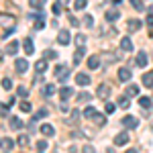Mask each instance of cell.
Here are the masks:
<instances>
[{
  "label": "cell",
  "instance_id": "56",
  "mask_svg": "<svg viewBox=\"0 0 153 153\" xmlns=\"http://www.w3.org/2000/svg\"><path fill=\"white\" fill-rule=\"evenodd\" d=\"M0 143H2V139H0Z\"/></svg>",
  "mask_w": 153,
  "mask_h": 153
},
{
  "label": "cell",
  "instance_id": "53",
  "mask_svg": "<svg viewBox=\"0 0 153 153\" xmlns=\"http://www.w3.org/2000/svg\"><path fill=\"white\" fill-rule=\"evenodd\" d=\"M127 153H139V151H137V149H129Z\"/></svg>",
  "mask_w": 153,
  "mask_h": 153
},
{
  "label": "cell",
  "instance_id": "12",
  "mask_svg": "<svg viewBox=\"0 0 153 153\" xmlns=\"http://www.w3.org/2000/svg\"><path fill=\"white\" fill-rule=\"evenodd\" d=\"M118 16H120V12H118L117 8L106 10V21H108V23H114V21H118Z\"/></svg>",
  "mask_w": 153,
  "mask_h": 153
},
{
  "label": "cell",
  "instance_id": "1",
  "mask_svg": "<svg viewBox=\"0 0 153 153\" xmlns=\"http://www.w3.org/2000/svg\"><path fill=\"white\" fill-rule=\"evenodd\" d=\"M0 25L6 27V35H10L12 31H14V19H12L10 14H0Z\"/></svg>",
  "mask_w": 153,
  "mask_h": 153
},
{
  "label": "cell",
  "instance_id": "14",
  "mask_svg": "<svg viewBox=\"0 0 153 153\" xmlns=\"http://www.w3.org/2000/svg\"><path fill=\"white\" fill-rule=\"evenodd\" d=\"M76 82H78V86H88L90 84V76L88 74H78L76 76Z\"/></svg>",
  "mask_w": 153,
  "mask_h": 153
},
{
  "label": "cell",
  "instance_id": "40",
  "mask_svg": "<svg viewBox=\"0 0 153 153\" xmlns=\"http://www.w3.org/2000/svg\"><path fill=\"white\" fill-rule=\"evenodd\" d=\"M74 39H76V45H80V47H84V43H86V37H84V35H76Z\"/></svg>",
  "mask_w": 153,
  "mask_h": 153
},
{
  "label": "cell",
  "instance_id": "39",
  "mask_svg": "<svg viewBox=\"0 0 153 153\" xmlns=\"http://www.w3.org/2000/svg\"><path fill=\"white\" fill-rule=\"evenodd\" d=\"M104 110H106V112H108V114H112V112H114V110H117V104H112V102H106Z\"/></svg>",
  "mask_w": 153,
  "mask_h": 153
},
{
  "label": "cell",
  "instance_id": "27",
  "mask_svg": "<svg viewBox=\"0 0 153 153\" xmlns=\"http://www.w3.org/2000/svg\"><path fill=\"white\" fill-rule=\"evenodd\" d=\"M0 145L4 147V151H10V149H12V145H14V143H12V139H8V137H4Z\"/></svg>",
  "mask_w": 153,
  "mask_h": 153
},
{
  "label": "cell",
  "instance_id": "35",
  "mask_svg": "<svg viewBox=\"0 0 153 153\" xmlns=\"http://www.w3.org/2000/svg\"><path fill=\"white\" fill-rule=\"evenodd\" d=\"M43 55H45V59H55V57H57V53H55L53 49H47V51H43Z\"/></svg>",
  "mask_w": 153,
  "mask_h": 153
},
{
  "label": "cell",
  "instance_id": "22",
  "mask_svg": "<svg viewBox=\"0 0 153 153\" xmlns=\"http://www.w3.org/2000/svg\"><path fill=\"white\" fill-rule=\"evenodd\" d=\"M41 133H43L45 137H53V133H55V129H53L51 125H41Z\"/></svg>",
  "mask_w": 153,
  "mask_h": 153
},
{
  "label": "cell",
  "instance_id": "51",
  "mask_svg": "<svg viewBox=\"0 0 153 153\" xmlns=\"http://www.w3.org/2000/svg\"><path fill=\"white\" fill-rule=\"evenodd\" d=\"M147 25H149V27H153V16H147Z\"/></svg>",
  "mask_w": 153,
  "mask_h": 153
},
{
  "label": "cell",
  "instance_id": "7",
  "mask_svg": "<svg viewBox=\"0 0 153 153\" xmlns=\"http://www.w3.org/2000/svg\"><path fill=\"white\" fill-rule=\"evenodd\" d=\"M110 92H112V88H110V86H106V84H102V86L96 90L98 98H108V96H110Z\"/></svg>",
  "mask_w": 153,
  "mask_h": 153
},
{
  "label": "cell",
  "instance_id": "44",
  "mask_svg": "<svg viewBox=\"0 0 153 153\" xmlns=\"http://www.w3.org/2000/svg\"><path fill=\"white\" fill-rule=\"evenodd\" d=\"M37 149H39V151H45V149H47V141H43V139H41V141L37 143Z\"/></svg>",
  "mask_w": 153,
  "mask_h": 153
},
{
  "label": "cell",
  "instance_id": "24",
  "mask_svg": "<svg viewBox=\"0 0 153 153\" xmlns=\"http://www.w3.org/2000/svg\"><path fill=\"white\" fill-rule=\"evenodd\" d=\"M45 2H47V0H29V6L39 10V8H43V6H45Z\"/></svg>",
  "mask_w": 153,
  "mask_h": 153
},
{
  "label": "cell",
  "instance_id": "26",
  "mask_svg": "<svg viewBox=\"0 0 153 153\" xmlns=\"http://www.w3.org/2000/svg\"><path fill=\"white\" fill-rule=\"evenodd\" d=\"M53 94H55V86H53V84L43 86V96H53Z\"/></svg>",
  "mask_w": 153,
  "mask_h": 153
},
{
  "label": "cell",
  "instance_id": "2",
  "mask_svg": "<svg viewBox=\"0 0 153 153\" xmlns=\"http://www.w3.org/2000/svg\"><path fill=\"white\" fill-rule=\"evenodd\" d=\"M123 125H125L127 129H137V127H139V118H137V117H131V114H127V117L123 118Z\"/></svg>",
  "mask_w": 153,
  "mask_h": 153
},
{
  "label": "cell",
  "instance_id": "10",
  "mask_svg": "<svg viewBox=\"0 0 153 153\" xmlns=\"http://www.w3.org/2000/svg\"><path fill=\"white\" fill-rule=\"evenodd\" d=\"M6 53H8V55H16V53H19V41L12 39L10 43L6 45Z\"/></svg>",
  "mask_w": 153,
  "mask_h": 153
},
{
  "label": "cell",
  "instance_id": "42",
  "mask_svg": "<svg viewBox=\"0 0 153 153\" xmlns=\"http://www.w3.org/2000/svg\"><path fill=\"white\" fill-rule=\"evenodd\" d=\"M19 145H21V147H27V145H29V137H27V135H21V137H19Z\"/></svg>",
  "mask_w": 153,
  "mask_h": 153
},
{
  "label": "cell",
  "instance_id": "8",
  "mask_svg": "<svg viewBox=\"0 0 153 153\" xmlns=\"http://www.w3.org/2000/svg\"><path fill=\"white\" fill-rule=\"evenodd\" d=\"M141 82L145 88H153V71H145L141 78Z\"/></svg>",
  "mask_w": 153,
  "mask_h": 153
},
{
  "label": "cell",
  "instance_id": "46",
  "mask_svg": "<svg viewBox=\"0 0 153 153\" xmlns=\"http://www.w3.org/2000/svg\"><path fill=\"white\" fill-rule=\"evenodd\" d=\"M8 114V108H6V104H0V117H6Z\"/></svg>",
  "mask_w": 153,
  "mask_h": 153
},
{
  "label": "cell",
  "instance_id": "4",
  "mask_svg": "<svg viewBox=\"0 0 153 153\" xmlns=\"http://www.w3.org/2000/svg\"><path fill=\"white\" fill-rule=\"evenodd\" d=\"M55 76H57L59 82H65V80H68V76H70V71H68L65 65H57V68H55Z\"/></svg>",
  "mask_w": 153,
  "mask_h": 153
},
{
  "label": "cell",
  "instance_id": "3",
  "mask_svg": "<svg viewBox=\"0 0 153 153\" xmlns=\"http://www.w3.org/2000/svg\"><path fill=\"white\" fill-rule=\"evenodd\" d=\"M14 70L19 71V74H25V71L29 70V61L23 57H19V59H14Z\"/></svg>",
  "mask_w": 153,
  "mask_h": 153
},
{
  "label": "cell",
  "instance_id": "9",
  "mask_svg": "<svg viewBox=\"0 0 153 153\" xmlns=\"http://www.w3.org/2000/svg\"><path fill=\"white\" fill-rule=\"evenodd\" d=\"M131 76H133V74H131L129 68H120V70H118V80H120V82H129Z\"/></svg>",
  "mask_w": 153,
  "mask_h": 153
},
{
  "label": "cell",
  "instance_id": "43",
  "mask_svg": "<svg viewBox=\"0 0 153 153\" xmlns=\"http://www.w3.org/2000/svg\"><path fill=\"white\" fill-rule=\"evenodd\" d=\"M68 21H70L71 27H78V25H80V21H78V19H76L74 14H68Z\"/></svg>",
  "mask_w": 153,
  "mask_h": 153
},
{
  "label": "cell",
  "instance_id": "54",
  "mask_svg": "<svg viewBox=\"0 0 153 153\" xmlns=\"http://www.w3.org/2000/svg\"><path fill=\"white\" fill-rule=\"evenodd\" d=\"M112 2H117V4H118V2H120V0H112Z\"/></svg>",
  "mask_w": 153,
  "mask_h": 153
},
{
  "label": "cell",
  "instance_id": "31",
  "mask_svg": "<svg viewBox=\"0 0 153 153\" xmlns=\"http://www.w3.org/2000/svg\"><path fill=\"white\" fill-rule=\"evenodd\" d=\"M84 25H86V27H94V16H92V14H86V16H84V21H82Z\"/></svg>",
  "mask_w": 153,
  "mask_h": 153
},
{
  "label": "cell",
  "instance_id": "33",
  "mask_svg": "<svg viewBox=\"0 0 153 153\" xmlns=\"http://www.w3.org/2000/svg\"><path fill=\"white\" fill-rule=\"evenodd\" d=\"M2 90H12V80L10 78H4V80H2Z\"/></svg>",
  "mask_w": 153,
  "mask_h": 153
},
{
  "label": "cell",
  "instance_id": "5",
  "mask_svg": "<svg viewBox=\"0 0 153 153\" xmlns=\"http://www.w3.org/2000/svg\"><path fill=\"white\" fill-rule=\"evenodd\" d=\"M129 133H118L117 137H114V145H117V147H123V145H127V143H129Z\"/></svg>",
  "mask_w": 153,
  "mask_h": 153
},
{
  "label": "cell",
  "instance_id": "23",
  "mask_svg": "<svg viewBox=\"0 0 153 153\" xmlns=\"http://www.w3.org/2000/svg\"><path fill=\"white\" fill-rule=\"evenodd\" d=\"M71 94H74V90H71V88H68V86H63V88L59 90V96H61L63 100H68V98H70Z\"/></svg>",
  "mask_w": 153,
  "mask_h": 153
},
{
  "label": "cell",
  "instance_id": "37",
  "mask_svg": "<svg viewBox=\"0 0 153 153\" xmlns=\"http://www.w3.org/2000/svg\"><path fill=\"white\" fill-rule=\"evenodd\" d=\"M92 96L88 94V92H82V94H78V102H88Z\"/></svg>",
  "mask_w": 153,
  "mask_h": 153
},
{
  "label": "cell",
  "instance_id": "19",
  "mask_svg": "<svg viewBox=\"0 0 153 153\" xmlns=\"http://www.w3.org/2000/svg\"><path fill=\"white\" fill-rule=\"evenodd\" d=\"M35 70L39 71V74H43V71H47V59L43 57V59H39L35 63Z\"/></svg>",
  "mask_w": 153,
  "mask_h": 153
},
{
  "label": "cell",
  "instance_id": "29",
  "mask_svg": "<svg viewBox=\"0 0 153 153\" xmlns=\"http://www.w3.org/2000/svg\"><path fill=\"white\" fill-rule=\"evenodd\" d=\"M118 106H120V108H129V96H120V98H118Z\"/></svg>",
  "mask_w": 153,
  "mask_h": 153
},
{
  "label": "cell",
  "instance_id": "49",
  "mask_svg": "<svg viewBox=\"0 0 153 153\" xmlns=\"http://www.w3.org/2000/svg\"><path fill=\"white\" fill-rule=\"evenodd\" d=\"M59 12H61V6L55 4V6H53V14H59Z\"/></svg>",
  "mask_w": 153,
  "mask_h": 153
},
{
  "label": "cell",
  "instance_id": "30",
  "mask_svg": "<svg viewBox=\"0 0 153 153\" xmlns=\"http://www.w3.org/2000/svg\"><path fill=\"white\" fill-rule=\"evenodd\" d=\"M131 6H133L135 10H139V12H141L143 8H145V6H143V2H141V0H131Z\"/></svg>",
  "mask_w": 153,
  "mask_h": 153
},
{
  "label": "cell",
  "instance_id": "17",
  "mask_svg": "<svg viewBox=\"0 0 153 153\" xmlns=\"http://www.w3.org/2000/svg\"><path fill=\"white\" fill-rule=\"evenodd\" d=\"M8 125H10V129H14V131L23 129V120H21L19 117H12L10 120H8Z\"/></svg>",
  "mask_w": 153,
  "mask_h": 153
},
{
  "label": "cell",
  "instance_id": "18",
  "mask_svg": "<svg viewBox=\"0 0 153 153\" xmlns=\"http://www.w3.org/2000/svg\"><path fill=\"white\" fill-rule=\"evenodd\" d=\"M84 53H86V49H84V47H78V49H76V53H74V63H76V65H78V63L84 59Z\"/></svg>",
  "mask_w": 153,
  "mask_h": 153
},
{
  "label": "cell",
  "instance_id": "38",
  "mask_svg": "<svg viewBox=\"0 0 153 153\" xmlns=\"http://www.w3.org/2000/svg\"><path fill=\"white\" fill-rule=\"evenodd\" d=\"M19 106H21V110H23V112H31V110H33V106L29 104L27 100H25V102H21V104H19Z\"/></svg>",
  "mask_w": 153,
  "mask_h": 153
},
{
  "label": "cell",
  "instance_id": "28",
  "mask_svg": "<svg viewBox=\"0 0 153 153\" xmlns=\"http://www.w3.org/2000/svg\"><path fill=\"white\" fill-rule=\"evenodd\" d=\"M86 4H88V0H76V2H74V8H76V10H84Z\"/></svg>",
  "mask_w": 153,
  "mask_h": 153
},
{
  "label": "cell",
  "instance_id": "20",
  "mask_svg": "<svg viewBox=\"0 0 153 153\" xmlns=\"http://www.w3.org/2000/svg\"><path fill=\"white\" fill-rule=\"evenodd\" d=\"M137 94H139V86H137V84H129L125 96H137Z\"/></svg>",
  "mask_w": 153,
  "mask_h": 153
},
{
  "label": "cell",
  "instance_id": "16",
  "mask_svg": "<svg viewBox=\"0 0 153 153\" xmlns=\"http://www.w3.org/2000/svg\"><path fill=\"white\" fill-rule=\"evenodd\" d=\"M23 47H25V53H27V55H33V51H35V45H33V39H25Z\"/></svg>",
  "mask_w": 153,
  "mask_h": 153
},
{
  "label": "cell",
  "instance_id": "47",
  "mask_svg": "<svg viewBox=\"0 0 153 153\" xmlns=\"http://www.w3.org/2000/svg\"><path fill=\"white\" fill-rule=\"evenodd\" d=\"M78 118H80V112H78V110H71V120L70 123H76Z\"/></svg>",
  "mask_w": 153,
  "mask_h": 153
},
{
  "label": "cell",
  "instance_id": "11",
  "mask_svg": "<svg viewBox=\"0 0 153 153\" xmlns=\"http://www.w3.org/2000/svg\"><path fill=\"white\" fill-rule=\"evenodd\" d=\"M147 63H149L147 53H145V51H139V55H137V65H139V68H145Z\"/></svg>",
  "mask_w": 153,
  "mask_h": 153
},
{
  "label": "cell",
  "instance_id": "15",
  "mask_svg": "<svg viewBox=\"0 0 153 153\" xmlns=\"http://www.w3.org/2000/svg\"><path fill=\"white\" fill-rule=\"evenodd\" d=\"M120 49H123V51H127V53L133 51V41H131L129 37H125V39L120 41Z\"/></svg>",
  "mask_w": 153,
  "mask_h": 153
},
{
  "label": "cell",
  "instance_id": "13",
  "mask_svg": "<svg viewBox=\"0 0 153 153\" xmlns=\"http://www.w3.org/2000/svg\"><path fill=\"white\" fill-rule=\"evenodd\" d=\"M127 29H129L131 33H135V31H139V29H141V21H137V19H131L129 23H127Z\"/></svg>",
  "mask_w": 153,
  "mask_h": 153
},
{
  "label": "cell",
  "instance_id": "55",
  "mask_svg": "<svg viewBox=\"0 0 153 153\" xmlns=\"http://www.w3.org/2000/svg\"><path fill=\"white\" fill-rule=\"evenodd\" d=\"M0 61H2V55H0Z\"/></svg>",
  "mask_w": 153,
  "mask_h": 153
},
{
  "label": "cell",
  "instance_id": "41",
  "mask_svg": "<svg viewBox=\"0 0 153 153\" xmlns=\"http://www.w3.org/2000/svg\"><path fill=\"white\" fill-rule=\"evenodd\" d=\"M16 92H19V96H21V98H27V96H29V88H25V86H21V88H19Z\"/></svg>",
  "mask_w": 153,
  "mask_h": 153
},
{
  "label": "cell",
  "instance_id": "50",
  "mask_svg": "<svg viewBox=\"0 0 153 153\" xmlns=\"http://www.w3.org/2000/svg\"><path fill=\"white\" fill-rule=\"evenodd\" d=\"M84 153H92V147H90V145H86V147H84Z\"/></svg>",
  "mask_w": 153,
  "mask_h": 153
},
{
  "label": "cell",
  "instance_id": "45",
  "mask_svg": "<svg viewBox=\"0 0 153 153\" xmlns=\"http://www.w3.org/2000/svg\"><path fill=\"white\" fill-rule=\"evenodd\" d=\"M43 27H45V21H43V19H37V23H35V29H37V31H41Z\"/></svg>",
  "mask_w": 153,
  "mask_h": 153
},
{
  "label": "cell",
  "instance_id": "21",
  "mask_svg": "<svg viewBox=\"0 0 153 153\" xmlns=\"http://www.w3.org/2000/svg\"><path fill=\"white\" fill-rule=\"evenodd\" d=\"M98 65H100V57H98V55H92V57L88 59V68H90V70H96Z\"/></svg>",
  "mask_w": 153,
  "mask_h": 153
},
{
  "label": "cell",
  "instance_id": "32",
  "mask_svg": "<svg viewBox=\"0 0 153 153\" xmlns=\"http://www.w3.org/2000/svg\"><path fill=\"white\" fill-rule=\"evenodd\" d=\"M94 114H96L94 106H88V108L84 110V117H86V118H94Z\"/></svg>",
  "mask_w": 153,
  "mask_h": 153
},
{
  "label": "cell",
  "instance_id": "52",
  "mask_svg": "<svg viewBox=\"0 0 153 153\" xmlns=\"http://www.w3.org/2000/svg\"><path fill=\"white\" fill-rule=\"evenodd\" d=\"M57 4H70V0H57Z\"/></svg>",
  "mask_w": 153,
  "mask_h": 153
},
{
  "label": "cell",
  "instance_id": "25",
  "mask_svg": "<svg viewBox=\"0 0 153 153\" xmlns=\"http://www.w3.org/2000/svg\"><path fill=\"white\" fill-rule=\"evenodd\" d=\"M139 104H141V108H145V110H149V108H151V98L143 96V98H139Z\"/></svg>",
  "mask_w": 153,
  "mask_h": 153
},
{
  "label": "cell",
  "instance_id": "36",
  "mask_svg": "<svg viewBox=\"0 0 153 153\" xmlns=\"http://www.w3.org/2000/svg\"><path fill=\"white\" fill-rule=\"evenodd\" d=\"M94 123L98 125V127H102L106 120H104V117H102V114H98V112H96V114H94Z\"/></svg>",
  "mask_w": 153,
  "mask_h": 153
},
{
  "label": "cell",
  "instance_id": "48",
  "mask_svg": "<svg viewBox=\"0 0 153 153\" xmlns=\"http://www.w3.org/2000/svg\"><path fill=\"white\" fill-rule=\"evenodd\" d=\"M59 110H61V112H68V110H70V106L65 104V102H61V104H59Z\"/></svg>",
  "mask_w": 153,
  "mask_h": 153
},
{
  "label": "cell",
  "instance_id": "6",
  "mask_svg": "<svg viewBox=\"0 0 153 153\" xmlns=\"http://www.w3.org/2000/svg\"><path fill=\"white\" fill-rule=\"evenodd\" d=\"M57 43L59 45H68V43H70V33H68L65 29H61L57 33Z\"/></svg>",
  "mask_w": 153,
  "mask_h": 153
},
{
  "label": "cell",
  "instance_id": "34",
  "mask_svg": "<svg viewBox=\"0 0 153 153\" xmlns=\"http://www.w3.org/2000/svg\"><path fill=\"white\" fill-rule=\"evenodd\" d=\"M49 112H47V108H41V110H39V112H37L35 117H33V120H39V118H43V117H47Z\"/></svg>",
  "mask_w": 153,
  "mask_h": 153
}]
</instances>
